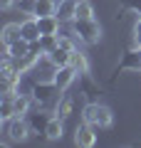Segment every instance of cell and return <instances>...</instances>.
<instances>
[{"instance_id":"obj_1","label":"cell","mask_w":141,"mask_h":148,"mask_svg":"<svg viewBox=\"0 0 141 148\" xmlns=\"http://www.w3.org/2000/svg\"><path fill=\"white\" fill-rule=\"evenodd\" d=\"M82 121H87V123H92V126L106 131V128L114 126V114H111L109 106L99 104V101H89L82 109Z\"/></svg>"},{"instance_id":"obj_2","label":"cell","mask_w":141,"mask_h":148,"mask_svg":"<svg viewBox=\"0 0 141 148\" xmlns=\"http://www.w3.org/2000/svg\"><path fill=\"white\" fill-rule=\"evenodd\" d=\"M72 35L84 45H99L102 42V25L94 17H89V20H72Z\"/></svg>"},{"instance_id":"obj_3","label":"cell","mask_w":141,"mask_h":148,"mask_svg":"<svg viewBox=\"0 0 141 148\" xmlns=\"http://www.w3.org/2000/svg\"><path fill=\"white\" fill-rule=\"evenodd\" d=\"M59 94V89L55 86V82H32L30 96L35 99L37 106H47L50 101H55V96Z\"/></svg>"},{"instance_id":"obj_4","label":"cell","mask_w":141,"mask_h":148,"mask_svg":"<svg viewBox=\"0 0 141 148\" xmlns=\"http://www.w3.org/2000/svg\"><path fill=\"white\" fill-rule=\"evenodd\" d=\"M5 133H8V138L12 143H22V141H27L32 128H30V123H27L25 116H12L10 121H5Z\"/></svg>"},{"instance_id":"obj_5","label":"cell","mask_w":141,"mask_h":148,"mask_svg":"<svg viewBox=\"0 0 141 148\" xmlns=\"http://www.w3.org/2000/svg\"><path fill=\"white\" fill-rule=\"evenodd\" d=\"M121 72H136V74L141 72V47H131V49L124 52V57L114 67V77L121 74Z\"/></svg>"},{"instance_id":"obj_6","label":"cell","mask_w":141,"mask_h":148,"mask_svg":"<svg viewBox=\"0 0 141 148\" xmlns=\"http://www.w3.org/2000/svg\"><path fill=\"white\" fill-rule=\"evenodd\" d=\"M97 131H99L97 126L82 121L77 128H74V146H79V148H92L94 143H97Z\"/></svg>"},{"instance_id":"obj_7","label":"cell","mask_w":141,"mask_h":148,"mask_svg":"<svg viewBox=\"0 0 141 148\" xmlns=\"http://www.w3.org/2000/svg\"><path fill=\"white\" fill-rule=\"evenodd\" d=\"M77 79V69L72 67V64H67V67H57L55 69V86H57L59 91H64V89H69V84Z\"/></svg>"},{"instance_id":"obj_8","label":"cell","mask_w":141,"mask_h":148,"mask_svg":"<svg viewBox=\"0 0 141 148\" xmlns=\"http://www.w3.org/2000/svg\"><path fill=\"white\" fill-rule=\"evenodd\" d=\"M52 116L55 114H47V111H30L25 119H27V123H30L32 133H45V128H47V123H50Z\"/></svg>"},{"instance_id":"obj_9","label":"cell","mask_w":141,"mask_h":148,"mask_svg":"<svg viewBox=\"0 0 141 148\" xmlns=\"http://www.w3.org/2000/svg\"><path fill=\"white\" fill-rule=\"evenodd\" d=\"M77 3L79 0H59L55 15H57L62 22H72L74 17H77Z\"/></svg>"},{"instance_id":"obj_10","label":"cell","mask_w":141,"mask_h":148,"mask_svg":"<svg viewBox=\"0 0 141 148\" xmlns=\"http://www.w3.org/2000/svg\"><path fill=\"white\" fill-rule=\"evenodd\" d=\"M37 25H40V35H59V20L57 15H45V17H37Z\"/></svg>"},{"instance_id":"obj_11","label":"cell","mask_w":141,"mask_h":148,"mask_svg":"<svg viewBox=\"0 0 141 148\" xmlns=\"http://www.w3.org/2000/svg\"><path fill=\"white\" fill-rule=\"evenodd\" d=\"M20 30H22V40H27V42H35V40H40V25H37V17H27V20L20 22Z\"/></svg>"},{"instance_id":"obj_12","label":"cell","mask_w":141,"mask_h":148,"mask_svg":"<svg viewBox=\"0 0 141 148\" xmlns=\"http://www.w3.org/2000/svg\"><path fill=\"white\" fill-rule=\"evenodd\" d=\"M72 111H74V99L67 94V96H62V99L55 104V111H52V114H55L57 119H62V121H67V119L72 116Z\"/></svg>"},{"instance_id":"obj_13","label":"cell","mask_w":141,"mask_h":148,"mask_svg":"<svg viewBox=\"0 0 141 148\" xmlns=\"http://www.w3.org/2000/svg\"><path fill=\"white\" fill-rule=\"evenodd\" d=\"M72 52H74V49H72ZM72 52L57 45V49H52V52L45 54V57L50 59V64H55V67H67V64L72 62Z\"/></svg>"},{"instance_id":"obj_14","label":"cell","mask_w":141,"mask_h":148,"mask_svg":"<svg viewBox=\"0 0 141 148\" xmlns=\"http://www.w3.org/2000/svg\"><path fill=\"white\" fill-rule=\"evenodd\" d=\"M3 45H12V42H17V40H22V30H20V22H8L5 27H3Z\"/></svg>"},{"instance_id":"obj_15","label":"cell","mask_w":141,"mask_h":148,"mask_svg":"<svg viewBox=\"0 0 141 148\" xmlns=\"http://www.w3.org/2000/svg\"><path fill=\"white\" fill-rule=\"evenodd\" d=\"M62 133H64V121L57 119V116H52L50 123H47V128H45V138H47V141H59Z\"/></svg>"},{"instance_id":"obj_16","label":"cell","mask_w":141,"mask_h":148,"mask_svg":"<svg viewBox=\"0 0 141 148\" xmlns=\"http://www.w3.org/2000/svg\"><path fill=\"white\" fill-rule=\"evenodd\" d=\"M69 64H72V67L77 69V74H79V77H87V74H89V69H92V67H89L87 54H84V52H79V49H74V52H72V62H69Z\"/></svg>"},{"instance_id":"obj_17","label":"cell","mask_w":141,"mask_h":148,"mask_svg":"<svg viewBox=\"0 0 141 148\" xmlns=\"http://www.w3.org/2000/svg\"><path fill=\"white\" fill-rule=\"evenodd\" d=\"M57 3L59 0H35V17H45V15H55L57 12Z\"/></svg>"},{"instance_id":"obj_18","label":"cell","mask_w":141,"mask_h":148,"mask_svg":"<svg viewBox=\"0 0 141 148\" xmlns=\"http://www.w3.org/2000/svg\"><path fill=\"white\" fill-rule=\"evenodd\" d=\"M5 52L10 54L12 59H20V57H25V54L30 52V42H27V40H17V42L8 45V47H5Z\"/></svg>"},{"instance_id":"obj_19","label":"cell","mask_w":141,"mask_h":148,"mask_svg":"<svg viewBox=\"0 0 141 148\" xmlns=\"http://www.w3.org/2000/svg\"><path fill=\"white\" fill-rule=\"evenodd\" d=\"M32 96H27V94H20L17 91V96H15V114L17 116H27L30 114V109H32Z\"/></svg>"},{"instance_id":"obj_20","label":"cell","mask_w":141,"mask_h":148,"mask_svg":"<svg viewBox=\"0 0 141 148\" xmlns=\"http://www.w3.org/2000/svg\"><path fill=\"white\" fill-rule=\"evenodd\" d=\"M89 17H94V5L89 0H79L77 3V17L74 20H89Z\"/></svg>"},{"instance_id":"obj_21","label":"cell","mask_w":141,"mask_h":148,"mask_svg":"<svg viewBox=\"0 0 141 148\" xmlns=\"http://www.w3.org/2000/svg\"><path fill=\"white\" fill-rule=\"evenodd\" d=\"M40 42H42L45 54H50L52 49H57V45H59V35H42V37H40Z\"/></svg>"},{"instance_id":"obj_22","label":"cell","mask_w":141,"mask_h":148,"mask_svg":"<svg viewBox=\"0 0 141 148\" xmlns=\"http://www.w3.org/2000/svg\"><path fill=\"white\" fill-rule=\"evenodd\" d=\"M121 8L134 15H141V0H121Z\"/></svg>"},{"instance_id":"obj_23","label":"cell","mask_w":141,"mask_h":148,"mask_svg":"<svg viewBox=\"0 0 141 148\" xmlns=\"http://www.w3.org/2000/svg\"><path fill=\"white\" fill-rule=\"evenodd\" d=\"M131 45H134V47H141V17L134 22V37H131Z\"/></svg>"},{"instance_id":"obj_24","label":"cell","mask_w":141,"mask_h":148,"mask_svg":"<svg viewBox=\"0 0 141 148\" xmlns=\"http://www.w3.org/2000/svg\"><path fill=\"white\" fill-rule=\"evenodd\" d=\"M59 47L69 49V52H72V49H77V47H74V42H72V37H67V35H59Z\"/></svg>"},{"instance_id":"obj_25","label":"cell","mask_w":141,"mask_h":148,"mask_svg":"<svg viewBox=\"0 0 141 148\" xmlns=\"http://www.w3.org/2000/svg\"><path fill=\"white\" fill-rule=\"evenodd\" d=\"M12 5H15V0H0V8H3V10H10Z\"/></svg>"}]
</instances>
